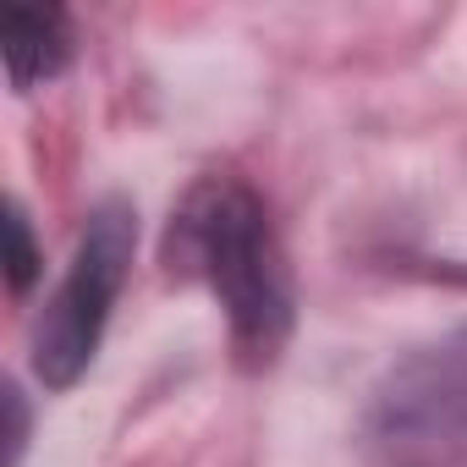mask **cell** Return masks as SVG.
<instances>
[{
  "label": "cell",
  "instance_id": "obj_4",
  "mask_svg": "<svg viewBox=\"0 0 467 467\" xmlns=\"http://www.w3.org/2000/svg\"><path fill=\"white\" fill-rule=\"evenodd\" d=\"M0 50H6L12 88L50 83L67 67V56H72L67 17L50 12V6H6V34H0Z\"/></svg>",
  "mask_w": 467,
  "mask_h": 467
},
{
  "label": "cell",
  "instance_id": "obj_5",
  "mask_svg": "<svg viewBox=\"0 0 467 467\" xmlns=\"http://www.w3.org/2000/svg\"><path fill=\"white\" fill-rule=\"evenodd\" d=\"M6 237H12V292H28L34 275H39V254L28 243V214L17 203L6 209Z\"/></svg>",
  "mask_w": 467,
  "mask_h": 467
},
{
  "label": "cell",
  "instance_id": "obj_1",
  "mask_svg": "<svg viewBox=\"0 0 467 467\" xmlns=\"http://www.w3.org/2000/svg\"><path fill=\"white\" fill-rule=\"evenodd\" d=\"M165 259L176 275L209 286L225 308L243 363H275L292 336V275L275 243L270 209L237 176H203L171 214Z\"/></svg>",
  "mask_w": 467,
  "mask_h": 467
},
{
  "label": "cell",
  "instance_id": "obj_3",
  "mask_svg": "<svg viewBox=\"0 0 467 467\" xmlns=\"http://www.w3.org/2000/svg\"><path fill=\"white\" fill-rule=\"evenodd\" d=\"M368 434L407 462H467V325L385 368L368 396Z\"/></svg>",
  "mask_w": 467,
  "mask_h": 467
},
{
  "label": "cell",
  "instance_id": "obj_2",
  "mask_svg": "<svg viewBox=\"0 0 467 467\" xmlns=\"http://www.w3.org/2000/svg\"><path fill=\"white\" fill-rule=\"evenodd\" d=\"M132 243H138V214L132 203L110 198L88 214V231L78 243V259L67 270V281L56 286V297L45 303L39 325H34V374L50 390H67L83 379V368L99 352L105 319L116 308V292L127 281L132 265Z\"/></svg>",
  "mask_w": 467,
  "mask_h": 467
},
{
  "label": "cell",
  "instance_id": "obj_6",
  "mask_svg": "<svg viewBox=\"0 0 467 467\" xmlns=\"http://www.w3.org/2000/svg\"><path fill=\"white\" fill-rule=\"evenodd\" d=\"M6 412H12V434H6V467H17L23 456V434H28V418H23V396L6 385Z\"/></svg>",
  "mask_w": 467,
  "mask_h": 467
}]
</instances>
